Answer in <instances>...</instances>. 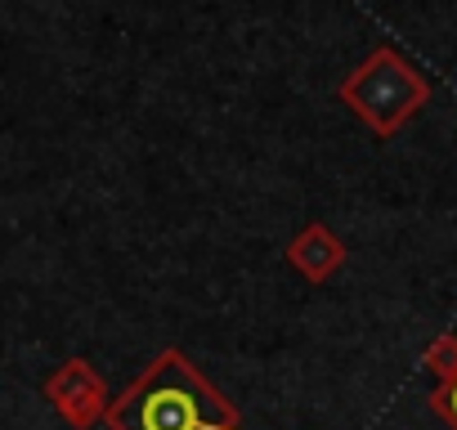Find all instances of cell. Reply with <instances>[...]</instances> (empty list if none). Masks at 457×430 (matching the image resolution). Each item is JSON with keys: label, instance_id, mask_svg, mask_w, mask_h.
<instances>
[{"label": "cell", "instance_id": "cell-1", "mask_svg": "<svg viewBox=\"0 0 457 430\" xmlns=\"http://www.w3.org/2000/svg\"><path fill=\"white\" fill-rule=\"evenodd\" d=\"M121 426L126 430H215V403L179 363H166L121 408Z\"/></svg>", "mask_w": 457, "mask_h": 430}, {"label": "cell", "instance_id": "cell-2", "mask_svg": "<svg viewBox=\"0 0 457 430\" xmlns=\"http://www.w3.org/2000/svg\"><path fill=\"white\" fill-rule=\"evenodd\" d=\"M421 81L395 59V54H377L359 77L345 81V99L377 126V130H395L417 103H421Z\"/></svg>", "mask_w": 457, "mask_h": 430}, {"label": "cell", "instance_id": "cell-3", "mask_svg": "<svg viewBox=\"0 0 457 430\" xmlns=\"http://www.w3.org/2000/svg\"><path fill=\"white\" fill-rule=\"evenodd\" d=\"M448 408H453V417H457V385H453V394H448Z\"/></svg>", "mask_w": 457, "mask_h": 430}]
</instances>
